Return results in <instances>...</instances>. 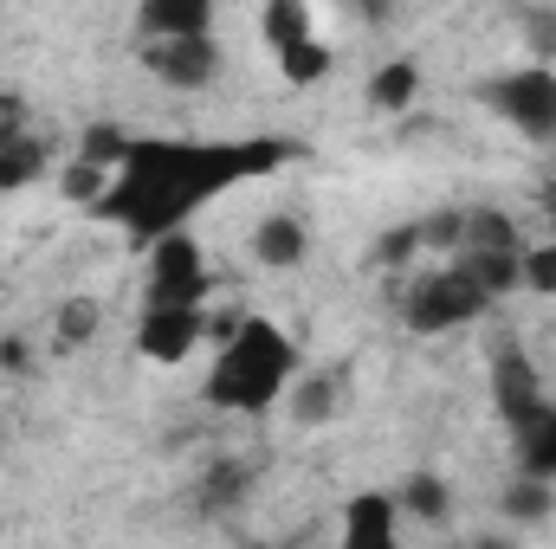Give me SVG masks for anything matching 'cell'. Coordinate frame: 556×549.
<instances>
[{"label": "cell", "instance_id": "6da1fadb", "mask_svg": "<svg viewBox=\"0 0 556 549\" xmlns=\"http://www.w3.org/2000/svg\"><path fill=\"white\" fill-rule=\"evenodd\" d=\"M298 142L285 137H253V142H188V137H137L124 168L111 175L104 201L91 207L98 220H117L130 240L155 246L168 233H188V220L233 181L273 175L278 162H291Z\"/></svg>", "mask_w": 556, "mask_h": 549}, {"label": "cell", "instance_id": "7a4b0ae2", "mask_svg": "<svg viewBox=\"0 0 556 549\" xmlns=\"http://www.w3.org/2000/svg\"><path fill=\"white\" fill-rule=\"evenodd\" d=\"M298 369H304V356H298V343L278 330L273 317H240V330L220 343L201 395L227 413H266L285 401V388L298 382Z\"/></svg>", "mask_w": 556, "mask_h": 549}, {"label": "cell", "instance_id": "3957f363", "mask_svg": "<svg viewBox=\"0 0 556 549\" xmlns=\"http://www.w3.org/2000/svg\"><path fill=\"white\" fill-rule=\"evenodd\" d=\"M479 104L492 117H505L525 142H556V72L551 65H511V72H492L479 85Z\"/></svg>", "mask_w": 556, "mask_h": 549}, {"label": "cell", "instance_id": "277c9868", "mask_svg": "<svg viewBox=\"0 0 556 549\" xmlns=\"http://www.w3.org/2000/svg\"><path fill=\"white\" fill-rule=\"evenodd\" d=\"M207 253L194 233H168L149 246V278H142V310H207Z\"/></svg>", "mask_w": 556, "mask_h": 549}, {"label": "cell", "instance_id": "5b68a950", "mask_svg": "<svg viewBox=\"0 0 556 549\" xmlns=\"http://www.w3.org/2000/svg\"><path fill=\"white\" fill-rule=\"evenodd\" d=\"M485 310H492V304H485V291L459 272V266L420 272L415 284H408V297H402V323H408L415 336H446V330H466V323H472V317H485Z\"/></svg>", "mask_w": 556, "mask_h": 549}, {"label": "cell", "instance_id": "8992f818", "mask_svg": "<svg viewBox=\"0 0 556 549\" xmlns=\"http://www.w3.org/2000/svg\"><path fill=\"white\" fill-rule=\"evenodd\" d=\"M485 382H492V408L505 426H518V420H531V413L544 408V382H538V362L505 336L498 349H492V362H485Z\"/></svg>", "mask_w": 556, "mask_h": 549}, {"label": "cell", "instance_id": "52a82bcc", "mask_svg": "<svg viewBox=\"0 0 556 549\" xmlns=\"http://www.w3.org/2000/svg\"><path fill=\"white\" fill-rule=\"evenodd\" d=\"M149 78H162L168 91H207L220 78V46L214 39H175V46H142Z\"/></svg>", "mask_w": 556, "mask_h": 549}, {"label": "cell", "instance_id": "ba28073f", "mask_svg": "<svg viewBox=\"0 0 556 549\" xmlns=\"http://www.w3.org/2000/svg\"><path fill=\"white\" fill-rule=\"evenodd\" d=\"M207 336V310H142L137 317V356L142 362H188Z\"/></svg>", "mask_w": 556, "mask_h": 549}, {"label": "cell", "instance_id": "9c48e42d", "mask_svg": "<svg viewBox=\"0 0 556 549\" xmlns=\"http://www.w3.org/2000/svg\"><path fill=\"white\" fill-rule=\"evenodd\" d=\"M343 549H402L395 491H356L343 505Z\"/></svg>", "mask_w": 556, "mask_h": 549}, {"label": "cell", "instance_id": "30bf717a", "mask_svg": "<svg viewBox=\"0 0 556 549\" xmlns=\"http://www.w3.org/2000/svg\"><path fill=\"white\" fill-rule=\"evenodd\" d=\"M142 46H175V39H214V7L207 0H142L137 7Z\"/></svg>", "mask_w": 556, "mask_h": 549}, {"label": "cell", "instance_id": "8fae6325", "mask_svg": "<svg viewBox=\"0 0 556 549\" xmlns=\"http://www.w3.org/2000/svg\"><path fill=\"white\" fill-rule=\"evenodd\" d=\"M253 259H260L266 272H298V266L311 259V233H304V220L285 214V207H273V214L253 227Z\"/></svg>", "mask_w": 556, "mask_h": 549}, {"label": "cell", "instance_id": "7c38bea8", "mask_svg": "<svg viewBox=\"0 0 556 549\" xmlns=\"http://www.w3.org/2000/svg\"><path fill=\"white\" fill-rule=\"evenodd\" d=\"M511 452H518V478H538V485H556V408L531 413L511 426Z\"/></svg>", "mask_w": 556, "mask_h": 549}, {"label": "cell", "instance_id": "4fadbf2b", "mask_svg": "<svg viewBox=\"0 0 556 549\" xmlns=\"http://www.w3.org/2000/svg\"><path fill=\"white\" fill-rule=\"evenodd\" d=\"M337 408H343V375L337 369H298V382L285 388V413L298 426H324V420H337Z\"/></svg>", "mask_w": 556, "mask_h": 549}, {"label": "cell", "instance_id": "5bb4252c", "mask_svg": "<svg viewBox=\"0 0 556 549\" xmlns=\"http://www.w3.org/2000/svg\"><path fill=\"white\" fill-rule=\"evenodd\" d=\"M395 511L415 518V524H427V531H446V524H453V485H446L433 465H415V472L402 478V491H395Z\"/></svg>", "mask_w": 556, "mask_h": 549}, {"label": "cell", "instance_id": "9a60e30c", "mask_svg": "<svg viewBox=\"0 0 556 549\" xmlns=\"http://www.w3.org/2000/svg\"><path fill=\"white\" fill-rule=\"evenodd\" d=\"M46 168H52V142L39 137V130L0 137V194H20V188H33Z\"/></svg>", "mask_w": 556, "mask_h": 549}, {"label": "cell", "instance_id": "2e32d148", "mask_svg": "<svg viewBox=\"0 0 556 549\" xmlns=\"http://www.w3.org/2000/svg\"><path fill=\"white\" fill-rule=\"evenodd\" d=\"M415 104H420V65L415 59L376 65V78H369V111H376V117H402V111H415Z\"/></svg>", "mask_w": 556, "mask_h": 549}, {"label": "cell", "instance_id": "e0dca14e", "mask_svg": "<svg viewBox=\"0 0 556 549\" xmlns=\"http://www.w3.org/2000/svg\"><path fill=\"white\" fill-rule=\"evenodd\" d=\"M525 253H459V259H446V266H459V272L472 278L479 291H485V304H498L505 291H525V266H518Z\"/></svg>", "mask_w": 556, "mask_h": 549}, {"label": "cell", "instance_id": "ac0fdd59", "mask_svg": "<svg viewBox=\"0 0 556 549\" xmlns=\"http://www.w3.org/2000/svg\"><path fill=\"white\" fill-rule=\"evenodd\" d=\"M498 511H505L518 531L551 524V518H556V485H538V478H518V472H511V485L498 491Z\"/></svg>", "mask_w": 556, "mask_h": 549}, {"label": "cell", "instance_id": "d6986e66", "mask_svg": "<svg viewBox=\"0 0 556 549\" xmlns=\"http://www.w3.org/2000/svg\"><path fill=\"white\" fill-rule=\"evenodd\" d=\"M260 33H266L273 59H278V52H291V46H304V39H317V33H311V7H304V0H266V7H260Z\"/></svg>", "mask_w": 556, "mask_h": 549}, {"label": "cell", "instance_id": "ffe728a7", "mask_svg": "<svg viewBox=\"0 0 556 549\" xmlns=\"http://www.w3.org/2000/svg\"><path fill=\"white\" fill-rule=\"evenodd\" d=\"M459 253H525V240H518L511 214H498V207H466V246H459Z\"/></svg>", "mask_w": 556, "mask_h": 549}, {"label": "cell", "instance_id": "44dd1931", "mask_svg": "<svg viewBox=\"0 0 556 549\" xmlns=\"http://www.w3.org/2000/svg\"><path fill=\"white\" fill-rule=\"evenodd\" d=\"M415 233H420V259H459V246H466V207H433V214H420Z\"/></svg>", "mask_w": 556, "mask_h": 549}, {"label": "cell", "instance_id": "7402d4cb", "mask_svg": "<svg viewBox=\"0 0 556 549\" xmlns=\"http://www.w3.org/2000/svg\"><path fill=\"white\" fill-rule=\"evenodd\" d=\"M130 130L124 124H85L78 130V162H91V168H104V175H117L124 168V155H130Z\"/></svg>", "mask_w": 556, "mask_h": 549}, {"label": "cell", "instance_id": "603a6c76", "mask_svg": "<svg viewBox=\"0 0 556 549\" xmlns=\"http://www.w3.org/2000/svg\"><path fill=\"white\" fill-rule=\"evenodd\" d=\"M98 323H104V304H98V297H65V304L52 310V336H59V349H85V343L98 336Z\"/></svg>", "mask_w": 556, "mask_h": 549}, {"label": "cell", "instance_id": "cb8c5ba5", "mask_svg": "<svg viewBox=\"0 0 556 549\" xmlns=\"http://www.w3.org/2000/svg\"><path fill=\"white\" fill-rule=\"evenodd\" d=\"M330 65H337V52H330L324 39H304V46L278 52V78H285V85H298V91H311L317 78H330Z\"/></svg>", "mask_w": 556, "mask_h": 549}, {"label": "cell", "instance_id": "d4e9b609", "mask_svg": "<svg viewBox=\"0 0 556 549\" xmlns=\"http://www.w3.org/2000/svg\"><path fill=\"white\" fill-rule=\"evenodd\" d=\"M518 39H525V52H538L531 65L556 72V7H518Z\"/></svg>", "mask_w": 556, "mask_h": 549}, {"label": "cell", "instance_id": "484cf974", "mask_svg": "<svg viewBox=\"0 0 556 549\" xmlns=\"http://www.w3.org/2000/svg\"><path fill=\"white\" fill-rule=\"evenodd\" d=\"M415 259H420L415 220H408V227H389V233L369 246V266H382V272H402V266H415Z\"/></svg>", "mask_w": 556, "mask_h": 549}, {"label": "cell", "instance_id": "4316f807", "mask_svg": "<svg viewBox=\"0 0 556 549\" xmlns=\"http://www.w3.org/2000/svg\"><path fill=\"white\" fill-rule=\"evenodd\" d=\"M59 188H65V201H78V207H98V201H104V188H111V175L72 155V168H65V181H59Z\"/></svg>", "mask_w": 556, "mask_h": 549}, {"label": "cell", "instance_id": "83f0119b", "mask_svg": "<svg viewBox=\"0 0 556 549\" xmlns=\"http://www.w3.org/2000/svg\"><path fill=\"white\" fill-rule=\"evenodd\" d=\"M525 291H538V297H556V240L544 246H525Z\"/></svg>", "mask_w": 556, "mask_h": 549}, {"label": "cell", "instance_id": "f1b7e54d", "mask_svg": "<svg viewBox=\"0 0 556 549\" xmlns=\"http://www.w3.org/2000/svg\"><path fill=\"white\" fill-rule=\"evenodd\" d=\"M0 375H33V343L26 336H0Z\"/></svg>", "mask_w": 556, "mask_h": 549}, {"label": "cell", "instance_id": "f546056e", "mask_svg": "<svg viewBox=\"0 0 556 549\" xmlns=\"http://www.w3.org/2000/svg\"><path fill=\"white\" fill-rule=\"evenodd\" d=\"M240 485H247V478H240V472H233V465H220V472H214V478H207V505H220V498H227V505H233V498H240Z\"/></svg>", "mask_w": 556, "mask_h": 549}, {"label": "cell", "instance_id": "4dcf8cb0", "mask_svg": "<svg viewBox=\"0 0 556 549\" xmlns=\"http://www.w3.org/2000/svg\"><path fill=\"white\" fill-rule=\"evenodd\" d=\"M538 207H544V220H551V227H556V175H551V181H544V188H538Z\"/></svg>", "mask_w": 556, "mask_h": 549}]
</instances>
